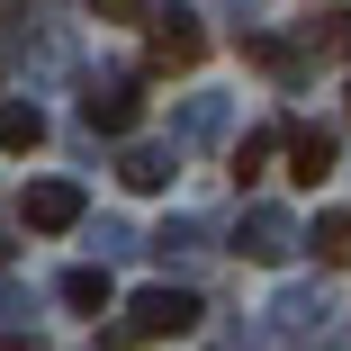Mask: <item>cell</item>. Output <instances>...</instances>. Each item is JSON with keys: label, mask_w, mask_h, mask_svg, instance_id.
Segmentation results:
<instances>
[{"label": "cell", "mask_w": 351, "mask_h": 351, "mask_svg": "<svg viewBox=\"0 0 351 351\" xmlns=\"http://www.w3.org/2000/svg\"><path fill=\"white\" fill-rule=\"evenodd\" d=\"M145 63H154V73H198V63H207V27H198L189 10H162V19H154Z\"/></svg>", "instance_id": "6da1fadb"}, {"label": "cell", "mask_w": 351, "mask_h": 351, "mask_svg": "<svg viewBox=\"0 0 351 351\" xmlns=\"http://www.w3.org/2000/svg\"><path fill=\"white\" fill-rule=\"evenodd\" d=\"M126 324L145 333V342H180V333L198 324V298H189V289H135V306H126Z\"/></svg>", "instance_id": "7a4b0ae2"}, {"label": "cell", "mask_w": 351, "mask_h": 351, "mask_svg": "<svg viewBox=\"0 0 351 351\" xmlns=\"http://www.w3.org/2000/svg\"><path fill=\"white\" fill-rule=\"evenodd\" d=\"M19 226H27V234H73V226H82V189H73V180H27Z\"/></svg>", "instance_id": "3957f363"}, {"label": "cell", "mask_w": 351, "mask_h": 351, "mask_svg": "<svg viewBox=\"0 0 351 351\" xmlns=\"http://www.w3.org/2000/svg\"><path fill=\"white\" fill-rule=\"evenodd\" d=\"M289 180H298V189L333 180V135H324V126H298V135H289Z\"/></svg>", "instance_id": "277c9868"}, {"label": "cell", "mask_w": 351, "mask_h": 351, "mask_svg": "<svg viewBox=\"0 0 351 351\" xmlns=\"http://www.w3.org/2000/svg\"><path fill=\"white\" fill-rule=\"evenodd\" d=\"M36 145H45V108L0 99V154H36Z\"/></svg>", "instance_id": "5b68a950"}, {"label": "cell", "mask_w": 351, "mask_h": 351, "mask_svg": "<svg viewBox=\"0 0 351 351\" xmlns=\"http://www.w3.org/2000/svg\"><path fill=\"white\" fill-rule=\"evenodd\" d=\"M135 117H145V99H135L126 82H117V90H90V126H99V135H126Z\"/></svg>", "instance_id": "8992f818"}, {"label": "cell", "mask_w": 351, "mask_h": 351, "mask_svg": "<svg viewBox=\"0 0 351 351\" xmlns=\"http://www.w3.org/2000/svg\"><path fill=\"white\" fill-rule=\"evenodd\" d=\"M306 243H315V261H333V270H342V261H351V207H324Z\"/></svg>", "instance_id": "52a82bcc"}, {"label": "cell", "mask_w": 351, "mask_h": 351, "mask_svg": "<svg viewBox=\"0 0 351 351\" xmlns=\"http://www.w3.org/2000/svg\"><path fill=\"white\" fill-rule=\"evenodd\" d=\"M117 180H126V189H135V198H154V189H162V180H171V162H162V154H145V145H135V154H126V162H117Z\"/></svg>", "instance_id": "ba28073f"}, {"label": "cell", "mask_w": 351, "mask_h": 351, "mask_svg": "<svg viewBox=\"0 0 351 351\" xmlns=\"http://www.w3.org/2000/svg\"><path fill=\"white\" fill-rule=\"evenodd\" d=\"M63 298H73V306H90V315H99V306H108L117 289H108V270H63Z\"/></svg>", "instance_id": "9c48e42d"}, {"label": "cell", "mask_w": 351, "mask_h": 351, "mask_svg": "<svg viewBox=\"0 0 351 351\" xmlns=\"http://www.w3.org/2000/svg\"><path fill=\"white\" fill-rule=\"evenodd\" d=\"M270 154H279V135H243V145H234V180L252 189V180L270 171Z\"/></svg>", "instance_id": "30bf717a"}, {"label": "cell", "mask_w": 351, "mask_h": 351, "mask_svg": "<svg viewBox=\"0 0 351 351\" xmlns=\"http://www.w3.org/2000/svg\"><path fill=\"white\" fill-rule=\"evenodd\" d=\"M243 252L252 261H279V252H289V226H279V217H252L243 226Z\"/></svg>", "instance_id": "8fae6325"}, {"label": "cell", "mask_w": 351, "mask_h": 351, "mask_svg": "<svg viewBox=\"0 0 351 351\" xmlns=\"http://www.w3.org/2000/svg\"><path fill=\"white\" fill-rule=\"evenodd\" d=\"M315 45H324V54H342V63H351V19H342V10H333V19H324V27H315Z\"/></svg>", "instance_id": "7c38bea8"}, {"label": "cell", "mask_w": 351, "mask_h": 351, "mask_svg": "<svg viewBox=\"0 0 351 351\" xmlns=\"http://www.w3.org/2000/svg\"><path fill=\"white\" fill-rule=\"evenodd\" d=\"M90 19H154V0H90Z\"/></svg>", "instance_id": "4fadbf2b"}, {"label": "cell", "mask_w": 351, "mask_h": 351, "mask_svg": "<svg viewBox=\"0 0 351 351\" xmlns=\"http://www.w3.org/2000/svg\"><path fill=\"white\" fill-rule=\"evenodd\" d=\"M0 351H36V342H19V333H0Z\"/></svg>", "instance_id": "5bb4252c"}, {"label": "cell", "mask_w": 351, "mask_h": 351, "mask_svg": "<svg viewBox=\"0 0 351 351\" xmlns=\"http://www.w3.org/2000/svg\"><path fill=\"white\" fill-rule=\"evenodd\" d=\"M0 261H10V243H0Z\"/></svg>", "instance_id": "9a60e30c"}]
</instances>
